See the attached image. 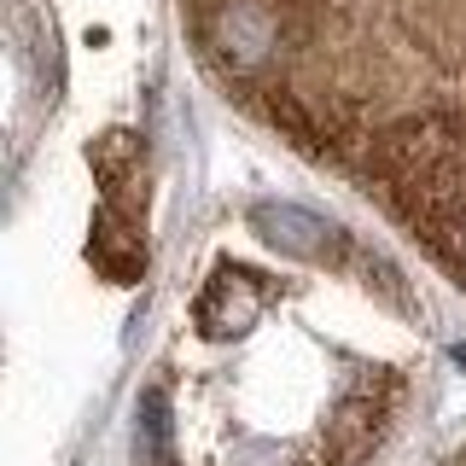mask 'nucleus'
Wrapping results in <instances>:
<instances>
[{"mask_svg": "<svg viewBox=\"0 0 466 466\" xmlns=\"http://www.w3.org/2000/svg\"><path fill=\"white\" fill-rule=\"evenodd\" d=\"M449 356H455V368H466V344H455V350H449Z\"/></svg>", "mask_w": 466, "mask_h": 466, "instance_id": "39448f33", "label": "nucleus"}, {"mask_svg": "<svg viewBox=\"0 0 466 466\" xmlns=\"http://www.w3.org/2000/svg\"><path fill=\"white\" fill-rule=\"evenodd\" d=\"M257 315H262V286L245 268H216L193 303V320L204 339H239V332L257 327Z\"/></svg>", "mask_w": 466, "mask_h": 466, "instance_id": "f03ea898", "label": "nucleus"}, {"mask_svg": "<svg viewBox=\"0 0 466 466\" xmlns=\"http://www.w3.org/2000/svg\"><path fill=\"white\" fill-rule=\"evenodd\" d=\"M251 228L274 245L280 257H298V262H332L350 251V239L327 216L303 210V204H257L251 210Z\"/></svg>", "mask_w": 466, "mask_h": 466, "instance_id": "f257e3e1", "label": "nucleus"}, {"mask_svg": "<svg viewBox=\"0 0 466 466\" xmlns=\"http://www.w3.org/2000/svg\"><path fill=\"white\" fill-rule=\"evenodd\" d=\"M135 449L146 466H169V449H175V414H169V397L164 390H146L140 397V414H135Z\"/></svg>", "mask_w": 466, "mask_h": 466, "instance_id": "20e7f679", "label": "nucleus"}, {"mask_svg": "<svg viewBox=\"0 0 466 466\" xmlns=\"http://www.w3.org/2000/svg\"><path fill=\"white\" fill-rule=\"evenodd\" d=\"M385 414H390V402L373 397V379L356 385V390H344L339 408H332V420H327V466H356L373 449V437L385 431Z\"/></svg>", "mask_w": 466, "mask_h": 466, "instance_id": "7ed1b4c3", "label": "nucleus"}]
</instances>
